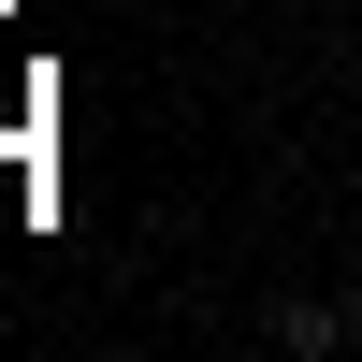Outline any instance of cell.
Wrapping results in <instances>:
<instances>
[{"mask_svg":"<svg viewBox=\"0 0 362 362\" xmlns=\"http://www.w3.org/2000/svg\"><path fill=\"white\" fill-rule=\"evenodd\" d=\"M276 348H305V362H334V348H348V305H319V290H290V305H276Z\"/></svg>","mask_w":362,"mask_h":362,"instance_id":"obj_1","label":"cell"},{"mask_svg":"<svg viewBox=\"0 0 362 362\" xmlns=\"http://www.w3.org/2000/svg\"><path fill=\"white\" fill-rule=\"evenodd\" d=\"M348 348H362V276H348Z\"/></svg>","mask_w":362,"mask_h":362,"instance_id":"obj_2","label":"cell"}]
</instances>
